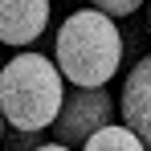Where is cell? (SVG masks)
<instances>
[{"label": "cell", "instance_id": "cell-1", "mask_svg": "<svg viewBox=\"0 0 151 151\" xmlns=\"http://www.w3.org/2000/svg\"><path fill=\"white\" fill-rule=\"evenodd\" d=\"M127 57V37L119 33V21L102 17L94 8L70 12L57 37H53V65L61 82H74L78 90H98L119 74Z\"/></svg>", "mask_w": 151, "mask_h": 151}, {"label": "cell", "instance_id": "cell-2", "mask_svg": "<svg viewBox=\"0 0 151 151\" xmlns=\"http://www.w3.org/2000/svg\"><path fill=\"white\" fill-rule=\"evenodd\" d=\"M65 82L49 53L21 49L0 70V119L12 131H45L57 119Z\"/></svg>", "mask_w": 151, "mask_h": 151}, {"label": "cell", "instance_id": "cell-3", "mask_svg": "<svg viewBox=\"0 0 151 151\" xmlns=\"http://www.w3.org/2000/svg\"><path fill=\"white\" fill-rule=\"evenodd\" d=\"M114 123V98H110V90L98 86V90H70L65 98H61V110H57V119H53V139L61 143V147H82L90 135H98L102 127Z\"/></svg>", "mask_w": 151, "mask_h": 151}, {"label": "cell", "instance_id": "cell-4", "mask_svg": "<svg viewBox=\"0 0 151 151\" xmlns=\"http://www.w3.org/2000/svg\"><path fill=\"white\" fill-rule=\"evenodd\" d=\"M119 114H123V127L151 151V53L139 57V61L131 65V74L123 78Z\"/></svg>", "mask_w": 151, "mask_h": 151}, {"label": "cell", "instance_id": "cell-5", "mask_svg": "<svg viewBox=\"0 0 151 151\" xmlns=\"http://www.w3.org/2000/svg\"><path fill=\"white\" fill-rule=\"evenodd\" d=\"M49 33V0H0V45H37Z\"/></svg>", "mask_w": 151, "mask_h": 151}, {"label": "cell", "instance_id": "cell-6", "mask_svg": "<svg viewBox=\"0 0 151 151\" xmlns=\"http://www.w3.org/2000/svg\"><path fill=\"white\" fill-rule=\"evenodd\" d=\"M82 151H147V147H143L123 123H110V127H102L98 135H90V139L82 143Z\"/></svg>", "mask_w": 151, "mask_h": 151}, {"label": "cell", "instance_id": "cell-7", "mask_svg": "<svg viewBox=\"0 0 151 151\" xmlns=\"http://www.w3.org/2000/svg\"><path fill=\"white\" fill-rule=\"evenodd\" d=\"M41 143H49L45 131H12V127H8V131L0 135V147L4 151H37Z\"/></svg>", "mask_w": 151, "mask_h": 151}, {"label": "cell", "instance_id": "cell-8", "mask_svg": "<svg viewBox=\"0 0 151 151\" xmlns=\"http://www.w3.org/2000/svg\"><path fill=\"white\" fill-rule=\"evenodd\" d=\"M90 8L102 12V17H110V21H123V17H131V12H143L147 0H90Z\"/></svg>", "mask_w": 151, "mask_h": 151}, {"label": "cell", "instance_id": "cell-9", "mask_svg": "<svg viewBox=\"0 0 151 151\" xmlns=\"http://www.w3.org/2000/svg\"><path fill=\"white\" fill-rule=\"evenodd\" d=\"M37 151H74V147H61V143H41Z\"/></svg>", "mask_w": 151, "mask_h": 151}, {"label": "cell", "instance_id": "cell-10", "mask_svg": "<svg viewBox=\"0 0 151 151\" xmlns=\"http://www.w3.org/2000/svg\"><path fill=\"white\" fill-rule=\"evenodd\" d=\"M143 17H147V33H151V8H143Z\"/></svg>", "mask_w": 151, "mask_h": 151}, {"label": "cell", "instance_id": "cell-11", "mask_svg": "<svg viewBox=\"0 0 151 151\" xmlns=\"http://www.w3.org/2000/svg\"><path fill=\"white\" fill-rule=\"evenodd\" d=\"M0 135H4V119H0Z\"/></svg>", "mask_w": 151, "mask_h": 151}, {"label": "cell", "instance_id": "cell-12", "mask_svg": "<svg viewBox=\"0 0 151 151\" xmlns=\"http://www.w3.org/2000/svg\"><path fill=\"white\" fill-rule=\"evenodd\" d=\"M0 70H4V57H0Z\"/></svg>", "mask_w": 151, "mask_h": 151}]
</instances>
